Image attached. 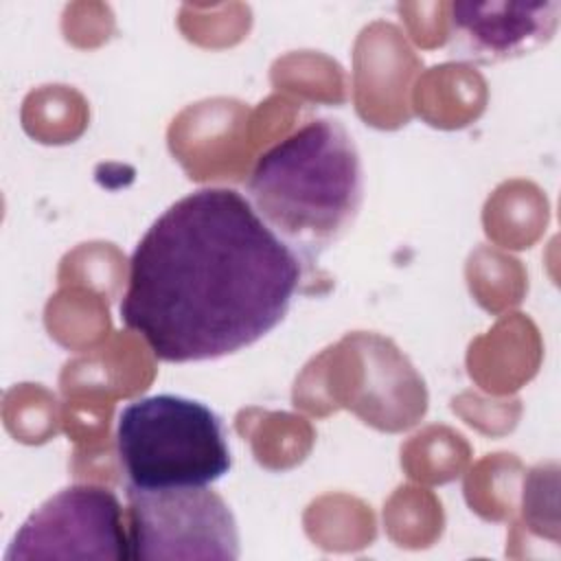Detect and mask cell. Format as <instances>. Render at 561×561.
Wrapping results in <instances>:
<instances>
[{
  "mask_svg": "<svg viewBox=\"0 0 561 561\" xmlns=\"http://www.w3.org/2000/svg\"><path fill=\"white\" fill-rule=\"evenodd\" d=\"M302 261L245 195L206 186L173 202L129 256L121 322L171 364L252 346L287 316Z\"/></svg>",
  "mask_w": 561,
  "mask_h": 561,
  "instance_id": "obj_1",
  "label": "cell"
},
{
  "mask_svg": "<svg viewBox=\"0 0 561 561\" xmlns=\"http://www.w3.org/2000/svg\"><path fill=\"white\" fill-rule=\"evenodd\" d=\"M18 559H129L118 495L99 484L57 491L18 528L4 561Z\"/></svg>",
  "mask_w": 561,
  "mask_h": 561,
  "instance_id": "obj_5",
  "label": "cell"
},
{
  "mask_svg": "<svg viewBox=\"0 0 561 561\" xmlns=\"http://www.w3.org/2000/svg\"><path fill=\"white\" fill-rule=\"evenodd\" d=\"M245 199L302 265L313 263L346 237L364 202L351 131L331 116L307 121L256 158Z\"/></svg>",
  "mask_w": 561,
  "mask_h": 561,
  "instance_id": "obj_2",
  "label": "cell"
},
{
  "mask_svg": "<svg viewBox=\"0 0 561 561\" xmlns=\"http://www.w3.org/2000/svg\"><path fill=\"white\" fill-rule=\"evenodd\" d=\"M559 13V0L454 2L447 50L454 59L484 66L517 59L552 39Z\"/></svg>",
  "mask_w": 561,
  "mask_h": 561,
  "instance_id": "obj_6",
  "label": "cell"
},
{
  "mask_svg": "<svg viewBox=\"0 0 561 561\" xmlns=\"http://www.w3.org/2000/svg\"><path fill=\"white\" fill-rule=\"evenodd\" d=\"M116 454L127 486L142 491L208 486L232 467L221 416L180 394L127 403L116 421Z\"/></svg>",
  "mask_w": 561,
  "mask_h": 561,
  "instance_id": "obj_3",
  "label": "cell"
},
{
  "mask_svg": "<svg viewBox=\"0 0 561 561\" xmlns=\"http://www.w3.org/2000/svg\"><path fill=\"white\" fill-rule=\"evenodd\" d=\"M129 559H239V528L208 486L142 491L127 486Z\"/></svg>",
  "mask_w": 561,
  "mask_h": 561,
  "instance_id": "obj_4",
  "label": "cell"
}]
</instances>
